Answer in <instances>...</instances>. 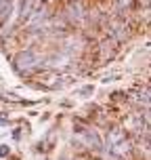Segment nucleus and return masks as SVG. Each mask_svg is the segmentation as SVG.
Returning a JSON list of instances; mask_svg holds the SVG:
<instances>
[{
  "mask_svg": "<svg viewBox=\"0 0 151 160\" xmlns=\"http://www.w3.org/2000/svg\"><path fill=\"white\" fill-rule=\"evenodd\" d=\"M107 141H109V150H111L116 156H126L130 152V141H128V137L124 131H120V128H113L109 137H107Z\"/></svg>",
  "mask_w": 151,
  "mask_h": 160,
  "instance_id": "nucleus-1",
  "label": "nucleus"
},
{
  "mask_svg": "<svg viewBox=\"0 0 151 160\" xmlns=\"http://www.w3.org/2000/svg\"><path fill=\"white\" fill-rule=\"evenodd\" d=\"M40 8V0H25L23 2V8H21V17H32L34 13H38Z\"/></svg>",
  "mask_w": 151,
  "mask_h": 160,
  "instance_id": "nucleus-2",
  "label": "nucleus"
}]
</instances>
